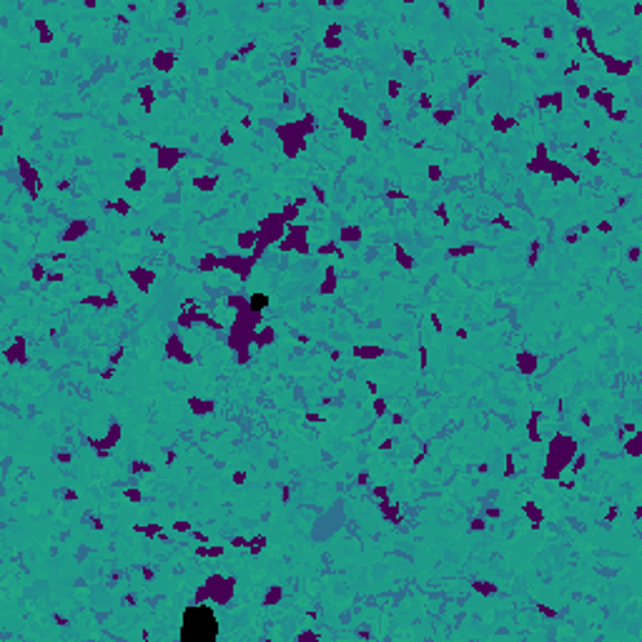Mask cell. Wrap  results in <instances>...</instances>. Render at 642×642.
Here are the masks:
<instances>
[{
	"label": "cell",
	"instance_id": "obj_2",
	"mask_svg": "<svg viewBox=\"0 0 642 642\" xmlns=\"http://www.w3.org/2000/svg\"><path fill=\"white\" fill-rule=\"evenodd\" d=\"M269 304V296L266 294H253L251 296V309H264Z\"/></svg>",
	"mask_w": 642,
	"mask_h": 642
},
{
	"label": "cell",
	"instance_id": "obj_1",
	"mask_svg": "<svg viewBox=\"0 0 642 642\" xmlns=\"http://www.w3.org/2000/svg\"><path fill=\"white\" fill-rule=\"evenodd\" d=\"M218 637V619L211 608L194 605L184 612L181 640L186 642H213Z\"/></svg>",
	"mask_w": 642,
	"mask_h": 642
}]
</instances>
